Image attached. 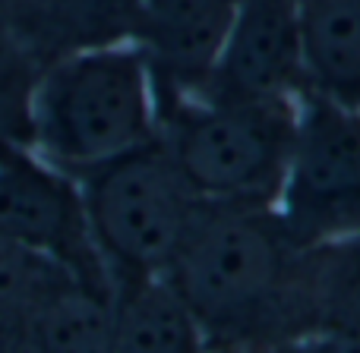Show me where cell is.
Wrapping results in <instances>:
<instances>
[{"mask_svg": "<svg viewBox=\"0 0 360 353\" xmlns=\"http://www.w3.org/2000/svg\"><path fill=\"white\" fill-rule=\"evenodd\" d=\"M70 284L82 281L73 278L60 262L0 234V350H19L25 322L38 312V306Z\"/></svg>", "mask_w": 360, "mask_h": 353, "instance_id": "8fae6325", "label": "cell"}, {"mask_svg": "<svg viewBox=\"0 0 360 353\" xmlns=\"http://www.w3.org/2000/svg\"><path fill=\"white\" fill-rule=\"evenodd\" d=\"M76 183L111 281L165 274L202 202L158 136Z\"/></svg>", "mask_w": 360, "mask_h": 353, "instance_id": "277c9868", "label": "cell"}, {"mask_svg": "<svg viewBox=\"0 0 360 353\" xmlns=\"http://www.w3.org/2000/svg\"><path fill=\"white\" fill-rule=\"evenodd\" d=\"M38 67L0 6V152L29 149V98Z\"/></svg>", "mask_w": 360, "mask_h": 353, "instance_id": "4fadbf2b", "label": "cell"}, {"mask_svg": "<svg viewBox=\"0 0 360 353\" xmlns=\"http://www.w3.org/2000/svg\"><path fill=\"white\" fill-rule=\"evenodd\" d=\"M234 13L237 0H139L130 41L146 57L158 105L202 92Z\"/></svg>", "mask_w": 360, "mask_h": 353, "instance_id": "ba28073f", "label": "cell"}, {"mask_svg": "<svg viewBox=\"0 0 360 353\" xmlns=\"http://www.w3.org/2000/svg\"><path fill=\"white\" fill-rule=\"evenodd\" d=\"M307 88L360 107V0H300Z\"/></svg>", "mask_w": 360, "mask_h": 353, "instance_id": "30bf717a", "label": "cell"}, {"mask_svg": "<svg viewBox=\"0 0 360 353\" xmlns=\"http://www.w3.org/2000/svg\"><path fill=\"white\" fill-rule=\"evenodd\" d=\"M155 136V82L133 41L67 54L32 86L29 149L73 180Z\"/></svg>", "mask_w": 360, "mask_h": 353, "instance_id": "7a4b0ae2", "label": "cell"}, {"mask_svg": "<svg viewBox=\"0 0 360 353\" xmlns=\"http://www.w3.org/2000/svg\"><path fill=\"white\" fill-rule=\"evenodd\" d=\"M307 92L300 0H237L228 41L199 95L294 98Z\"/></svg>", "mask_w": 360, "mask_h": 353, "instance_id": "52a82bcc", "label": "cell"}, {"mask_svg": "<svg viewBox=\"0 0 360 353\" xmlns=\"http://www.w3.org/2000/svg\"><path fill=\"white\" fill-rule=\"evenodd\" d=\"M294 130V98L193 95L158 105V139L202 202L275 205Z\"/></svg>", "mask_w": 360, "mask_h": 353, "instance_id": "3957f363", "label": "cell"}, {"mask_svg": "<svg viewBox=\"0 0 360 353\" xmlns=\"http://www.w3.org/2000/svg\"><path fill=\"white\" fill-rule=\"evenodd\" d=\"M0 234L60 262L86 287L111 293V272L92 240L79 183L32 149L0 152Z\"/></svg>", "mask_w": 360, "mask_h": 353, "instance_id": "8992f818", "label": "cell"}, {"mask_svg": "<svg viewBox=\"0 0 360 353\" xmlns=\"http://www.w3.org/2000/svg\"><path fill=\"white\" fill-rule=\"evenodd\" d=\"M342 249L338 259H319L313 335H323L329 347L360 350V240Z\"/></svg>", "mask_w": 360, "mask_h": 353, "instance_id": "7c38bea8", "label": "cell"}, {"mask_svg": "<svg viewBox=\"0 0 360 353\" xmlns=\"http://www.w3.org/2000/svg\"><path fill=\"white\" fill-rule=\"evenodd\" d=\"M319 253L288 234L275 205L199 202L165 278L205 338L313 331Z\"/></svg>", "mask_w": 360, "mask_h": 353, "instance_id": "6da1fadb", "label": "cell"}, {"mask_svg": "<svg viewBox=\"0 0 360 353\" xmlns=\"http://www.w3.org/2000/svg\"><path fill=\"white\" fill-rule=\"evenodd\" d=\"M275 208L304 249L360 240V107L307 88Z\"/></svg>", "mask_w": 360, "mask_h": 353, "instance_id": "5b68a950", "label": "cell"}, {"mask_svg": "<svg viewBox=\"0 0 360 353\" xmlns=\"http://www.w3.org/2000/svg\"><path fill=\"white\" fill-rule=\"evenodd\" d=\"M209 347L196 312L165 274H124L111 281V350L190 353Z\"/></svg>", "mask_w": 360, "mask_h": 353, "instance_id": "9c48e42d", "label": "cell"}]
</instances>
